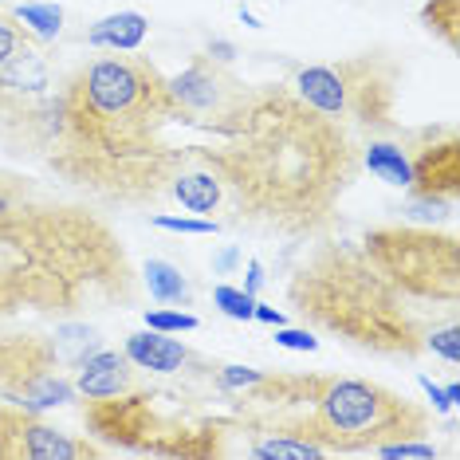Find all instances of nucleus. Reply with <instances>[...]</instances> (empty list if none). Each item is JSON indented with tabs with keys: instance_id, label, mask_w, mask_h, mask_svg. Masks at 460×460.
<instances>
[{
	"instance_id": "obj_25",
	"label": "nucleus",
	"mask_w": 460,
	"mask_h": 460,
	"mask_svg": "<svg viewBox=\"0 0 460 460\" xmlns=\"http://www.w3.org/2000/svg\"><path fill=\"white\" fill-rule=\"evenodd\" d=\"M276 342H279V347H288V350H319L315 334H311V331H296V327H279Z\"/></svg>"
},
{
	"instance_id": "obj_9",
	"label": "nucleus",
	"mask_w": 460,
	"mask_h": 460,
	"mask_svg": "<svg viewBox=\"0 0 460 460\" xmlns=\"http://www.w3.org/2000/svg\"><path fill=\"white\" fill-rule=\"evenodd\" d=\"M425 146H417L410 158V190L425 205L441 208L456 205L460 197V142L453 127L421 130Z\"/></svg>"
},
{
	"instance_id": "obj_13",
	"label": "nucleus",
	"mask_w": 460,
	"mask_h": 460,
	"mask_svg": "<svg viewBox=\"0 0 460 460\" xmlns=\"http://www.w3.org/2000/svg\"><path fill=\"white\" fill-rule=\"evenodd\" d=\"M127 358L138 370H150V374H177L190 362V350L177 339H170L165 331H142L127 339Z\"/></svg>"
},
{
	"instance_id": "obj_15",
	"label": "nucleus",
	"mask_w": 460,
	"mask_h": 460,
	"mask_svg": "<svg viewBox=\"0 0 460 460\" xmlns=\"http://www.w3.org/2000/svg\"><path fill=\"white\" fill-rule=\"evenodd\" d=\"M362 165L378 177V181L397 185V190H410V154H405L397 142L370 138V146H366V154H362Z\"/></svg>"
},
{
	"instance_id": "obj_5",
	"label": "nucleus",
	"mask_w": 460,
	"mask_h": 460,
	"mask_svg": "<svg viewBox=\"0 0 460 460\" xmlns=\"http://www.w3.org/2000/svg\"><path fill=\"white\" fill-rule=\"evenodd\" d=\"M402 87V67L385 56H350L339 64L303 67L296 75V95L311 111L327 114L339 127L390 134L397 130L394 107Z\"/></svg>"
},
{
	"instance_id": "obj_23",
	"label": "nucleus",
	"mask_w": 460,
	"mask_h": 460,
	"mask_svg": "<svg viewBox=\"0 0 460 460\" xmlns=\"http://www.w3.org/2000/svg\"><path fill=\"white\" fill-rule=\"evenodd\" d=\"M154 225L165 228V233H197V236H208L217 233V221H208V217H201V221H193V217H154Z\"/></svg>"
},
{
	"instance_id": "obj_17",
	"label": "nucleus",
	"mask_w": 460,
	"mask_h": 460,
	"mask_svg": "<svg viewBox=\"0 0 460 460\" xmlns=\"http://www.w3.org/2000/svg\"><path fill=\"white\" fill-rule=\"evenodd\" d=\"M421 16H425L429 32H437L456 51V44H460V0H429Z\"/></svg>"
},
{
	"instance_id": "obj_28",
	"label": "nucleus",
	"mask_w": 460,
	"mask_h": 460,
	"mask_svg": "<svg viewBox=\"0 0 460 460\" xmlns=\"http://www.w3.org/2000/svg\"><path fill=\"white\" fill-rule=\"evenodd\" d=\"M260 284H264V268L252 260V264H248V284H244V291H248V296H256Z\"/></svg>"
},
{
	"instance_id": "obj_20",
	"label": "nucleus",
	"mask_w": 460,
	"mask_h": 460,
	"mask_svg": "<svg viewBox=\"0 0 460 460\" xmlns=\"http://www.w3.org/2000/svg\"><path fill=\"white\" fill-rule=\"evenodd\" d=\"M213 299H217V307L233 319H252V311H256V296H248V291H240V288H228V284L217 288Z\"/></svg>"
},
{
	"instance_id": "obj_26",
	"label": "nucleus",
	"mask_w": 460,
	"mask_h": 460,
	"mask_svg": "<svg viewBox=\"0 0 460 460\" xmlns=\"http://www.w3.org/2000/svg\"><path fill=\"white\" fill-rule=\"evenodd\" d=\"M421 385H425V394L433 397V405H437V410H441V413H448V410H453V402H448V394L441 390V385H433L429 378H421Z\"/></svg>"
},
{
	"instance_id": "obj_3",
	"label": "nucleus",
	"mask_w": 460,
	"mask_h": 460,
	"mask_svg": "<svg viewBox=\"0 0 460 460\" xmlns=\"http://www.w3.org/2000/svg\"><path fill=\"white\" fill-rule=\"evenodd\" d=\"M288 299L303 323L394 358H417L433 327L354 240H323L311 248L291 271Z\"/></svg>"
},
{
	"instance_id": "obj_18",
	"label": "nucleus",
	"mask_w": 460,
	"mask_h": 460,
	"mask_svg": "<svg viewBox=\"0 0 460 460\" xmlns=\"http://www.w3.org/2000/svg\"><path fill=\"white\" fill-rule=\"evenodd\" d=\"M13 13L28 32H40L44 40H56L64 32V8L56 4H24V8H13Z\"/></svg>"
},
{
	"instance_id": "obj_10",
	"label": "nucleus",
	"mask_w": 460,
	"mask_h": 460,
	"mask_svg": "<svg viewBox=\"0 0 460 460\" xmlns=\"http://www.w3.org/2000/svg\"><path fill=\"white\" fill-rule=\"evenodd\" d=\"M48 95H51V64L44 56V48L28 36L0 64V119H13V114L36 107Z\"/></svg>"
},
{
	"instance_id": "obj_11",
	"label": "nucleus",
	"mask_w": 460,
	"mask_h": 460,
	"mask_svg": "<svg viewBox=\"0 0 460 460\" xmlns=\"http://www.w3.org/2000/svg\"><path fill=\"white\" fill-rule=\"evenodd\" d=\"M75 394L87 397H119L138 390V366L127 358V350H91L75 362Z\"/></svg>"
},
{
	"instance_id": "obj_7",
	"label": "nucleus",
	"mask_w": 460,
	"mask_h": 460,
	"mask_svg": "<svg viewBox=\"0 0 460 460\" xmlns=\"http://www.w3.org/2000/svg\"><path fill=\"white\" fill-rule=\"evenodd\" d=\"M244 91H248L244 83L228 75V67L217 64L213 56L197 59L181 75L170 79V95L177 99V107L185 111L190 127H205L208 134L233 114V107L244 99Z\"/></svg>"
},
{
	"instance_id": "obj_19",
	"label": "nucleus",
	"mask_w": 460,
	"mask_h": 460,
	"mask_svg": "<svg viewBox=\"0 0 460 460\" xmlns=\"http://www.w3.org/2000/svg\"><path fill=\"white\" fill-rule=\"evenodd\" d=\"M425 350L441 354L445 362H456L460 358V327H456V319H445V323H437V327H429L425 331Z\"/></svg>"
},
{
	"instance_id": "obj_24",
	"label": "nucleus",
	"mask_w": 460,
	"mask_h": 460,
	"mask_svg": "<svg viewBox=\"0 0 460 460\" xmlns=\"http://www.w3.org/2000/svg\"><path fill=\"white\" fill-rule=\"evenodd\" d=\"M264 378V370H248V366H221L217 370V385L221 390H244V385H252Z\"/></svg>"
},
{
	"instance_id": "obj_14",
	"label": "nucleus",
	"mask_w": 460,
	"mask_h": 460,
	"mask_svg": "<svg viewBox=\"0 0 460 460\" xmlns=\"http://www.w3.org/2000/svg\"><path fill=\"white\" fill-rule=\"evenodd\" d=\"M146 32H150V20L142 13H114V16H102L91 24L87 40L95 48H111V51H134L142 48Z\"/></svg>"
},
{
	"instance_id": "obj_12",
	"label": "nucleus",
	"mask_w": 460,
	"mask_h": 460,
	"mask_svg": "<svg viewBox=\"0 0 460 460\" xmlns=\"http://www.w3.org/2000/svg\"><path fill=\"white\" fill-rule=\"evenodd\" d=\"M170 197H173V201H181V208H190V213L213 217V213H221V208H225V181L193 154V158L173 173Z\"/></svg>"
},
{
	"instance_id": "obj_29",
	"label": "nucleus",
	"mask_w": 460,
	"mask_h": 460,
	"mask_svg": "<svg viewBox=\"0 0 460 460\" xmlns=\"http://www.w3.org/2000/svg\"><path fill=\"white\" fill-rule=\"evenodd\" d=\"M208 56H213L217 64H228V59H233V44H213L208 48Z\"/></svg>"
},
{
	"instance_id": "obj_16",
	"label": "nucleus",
	"mask_w": 460,
	"mask_h": 460,
	"mask_svg": "<svg viewBox=\"0 0 460 460\" xmlns=\"http://www.w3.org/2000/svg\"><path fill=\"white\" fill-rule=\"evenodd\" d=\"M146 288H150L154 299L162 303H185L190 299V284L173 264L165 260H146Z\"/></svg>"
},
{
	"instance_id": "obj_27",
	"label": "nucleus",
	"mask_w": 460,
	"mask_h": 460,
	"mask_svg": "<svg viewBox=\"0 0 460 460\" xmlns=\"http://www.w3.org/2000/svg\"><path fill=\"white\" fill-rule=\"evenodd\" d=\"M252 319H260V323H271V327H284V315H279L276 307H264V303H256Z\"/></svg>"
},
{
	"instance_id": "obj_4",
	"label": "nucleus",
	"mask_w": 460,
	"mask_h": 460,
	"mask_svg": "<svg viewBox=\"0 0 460 460\" xmlns=\"http://www.w3.org/2000/svg\"><path fill=\"white\" fill-rule=\"evenodd\" d=\"M362 252L421 315L456 319L460 307V244L456 236L417 225H382L362 233ZM437 327V323H433Z\"/></svg>"
},
{
	"instance_id": "obj_21",
	"label": "nucleus",
	"mask_w": 460,
	"mask_h": 460,
	"mask_svg": "<svg viewBox=\"0 0 460 460\" xmlns=\"http://www.w3.org/2000/svg\"><path fill=\"white\" fill-rule=\"evenodd\" d=\"M28 40V28L16 20V13H8V8H0V64H4L8 56Z\"/></svg>"
},
{
	"instance_id": "obj_1",
	"label": "nucleus",
	"mask_w": 460,
	"mask_h": 460,
	"mask_svg": "<svg viewBox=\"0 0 460 460\" xmlns=\"http://www.w3.org/2000/svg\"><path fill=\"white\" fill-rule=\"evenodd\" d=\"M193 154L225 181L233 221L284 236L323 233L358 177L350 130L284 87L244 91L213 142Z\"/></svg>"
},
{
	"instance_id": "obj_30",
	"label": "nucleus",
	"mask_w": 460,
	"mask_h": 460,
	"mask_svg": "<svg viewBox=\"0 0 460 460\" xmlns=\"http://www.w3.org/2000/svg\"><path fill=\"white\" fill-rule=\"evenodd\" d=\"M8 208H13V201H8V197L0 193V213H8Z\"/></svg>"
},
{
	"instance_id": "obj_6",
	"label": "nucleus",
	"mask_w": 460,
	"mask_h": 460,
	"mask_svg": "<svg viewBox=\"0 0 460 460\" xmlns=\"http://www.w3.org/2000/svg\"><path fill=\"white\" fill-rule=\"evenodd\" d=\"M64 342L44 334H0V397L24 410L75 402V382L64 374Z\"/></svg>"
},
{
	"instance_id": "obj_2",
	"label": "nucleus",
	"mask_w": 460,
	"mask_h": 460,
	"mask_svg": "<svg viewBox=\"0 0 460 460\" xmlns=\"http://www.w3.org/2000/svg\"><path fill=\"white\" fill-rule=\"evenodd\" d=\"M59 95L64 134L48 165L91 197L150 205L170 193L173 173L193 158V146L170 138L190 119L170 95V79L146 59H95Z\"/></svg>"
},
{
	"instance_id": "obj_22",
	"label": "nucleus",
	"mask_w": 460,
	"mask_h": 460,
	"mask_svg": "<svg viewBox=\"0 0 460 460\" xmlns=\"http://www.w3.org/2000/svg\"><path fill=\"white\" fill-rule=\"evenodd\" d=\"M146 327L150 331H197V319L185 315V311H146Z\"/></svg>"
},
{
	"instance_id": "obj_8",
	"label": "nucleus",
	"mask_w": 460,
	"mask_h": 460,
	"mask_svg": "<svg viewBox=\"0 0 460 460\" xmlns=\"http://www.w3.org/2000/svg\"><path fill=\"white\" fill-rule=\"evenodd\" d=\"M0 456L4 460H79V456H99L91 441L59 433L44 425L32 410L24 405H0Z\"/></svg>"
}]
</instances>
